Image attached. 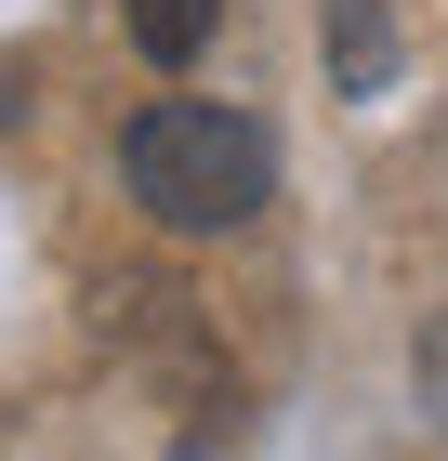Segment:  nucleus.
Instances as JSON below:
<instances>
[{
	"label": "nucleus",
	"mask_w": 448,
	"mask_h": 461,
	"mask_svg": "<svg viewBox=\"0 0 448 461\" xmlns=\"http://www.w3.org/2000/svg\"><path fill=\"white\" fill-rule=\"evenodd\" d=\"M119 185H133L145 224H172V238H224L277 198V132L251 106H211V93H172V106H145L119 132Z\"/></svg>",
	"instance_id": "obj_1"
},
{
	"label": "nucleus",
	"mask_w": 448,
	"mask_h": 461,
	"mask_svg": "<svg viewBox=\"0 0 448 461\" xmlns=\"http://www.w3.org/2000/svg\"><path fill=\"white\" fill-rule=\"evenodd\" d=\"M119 27H133L145 67H198L211 27H224V0H119Z\"/></svg>",
	"instance_id": "obj_2"
},
{
	"label": "nucleus",
	"mask_w": 448,
	"mask_h": 461,
	"mask_svg": "<svg viewBox=\"0 0 448 461\" xmlns=\"http://www.w3.org/2000/svg\"><path fill=\"white\" fill-rule=\"evenodd\" d=\"M330 67H343V93H370V79L396 67V40H382V0H330Z\"/></svg>",
	"instance_id": "obj_3"
}]
</instances>
